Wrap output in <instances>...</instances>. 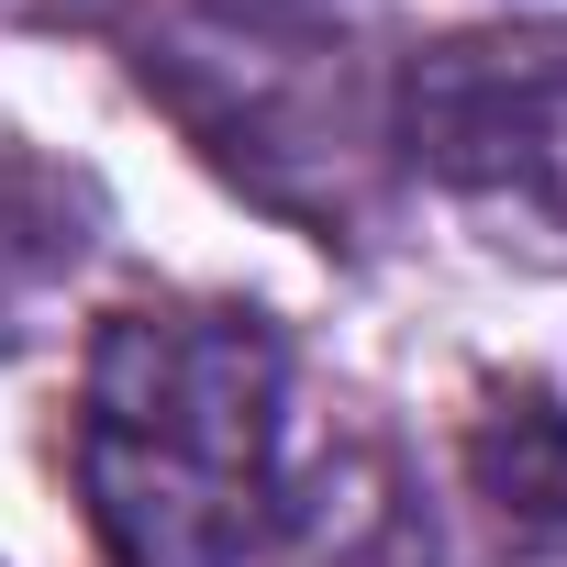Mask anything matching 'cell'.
<instances>
[{"instance_id":"7a4b0ae2","label":"cell","mask_w":567,"mask_h":567,"mask_svg":"<svg viewBox=\"0 0 567 567\" xmlns=\"http://www.w3.org/2000/svg\"><path fill=\"white\" fill-rule=\"evenodd\" d=\"M467 467H478V501L501 512V534L567 545V412H556V401H534V390L501 401V412L478 423Z\"/></svg>"},{"instance_id":"6da1fadb","label":"cell","mask_w":567,"mask_h":567,"mask_svg":"<svg viewBox=\"0 0 567 567\" xmlns=\"http://www.w3.org/2000/svg\"><path fill=\"white\" fill-rule=\"evenodd\" d=\"M290 357L245 301H134L79 368V501L112 567H245L278 512Z\"/></svg>"},{"instance_id":"3957f363","label":"cell","mask_w":567,"mask_h":567,"mask_svg":"<svg viewBox=\"0 0 567 567\" xmlns=\"http://www.w3.org/2000/svg\"><path fill=\"white\" fill-rule=\"evenodd\" d=\"M212 12H234V23H312V12H334V0H212Z\"/></svg>"}]
</instances>
